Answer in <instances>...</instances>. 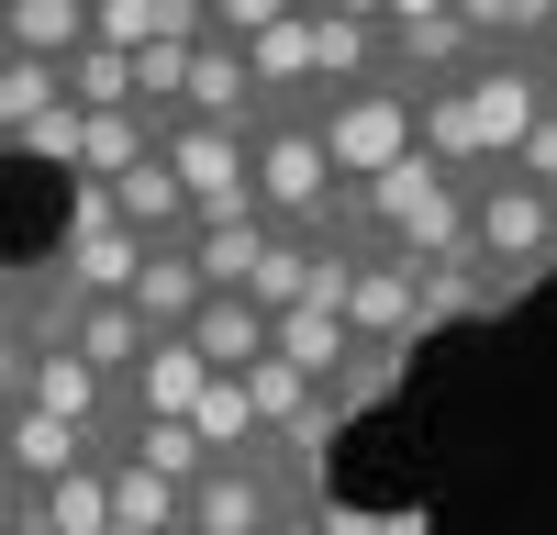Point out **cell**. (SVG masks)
<instances>
[{
    "label": "cell",
    "mask_w": 557,
    "mask_h": 535,
    "mask_svg": "<svg viewBox=\"0 0 557 535\" xmlns=\"http://www.w3.org/2000/svg\"><path fill=\"white\" fill-rule=\"evenodd\" d=\"M301 123H312L323 167H335V190H368L380 167H401V157H412V101H401L391 78H380V89H346V101H312Z\"/></svg>",
    "instance_id": "cell-1"
},
{
    "label": "cell",
    "mask_w": 557,
    "mask_h": 535,
    "mask_svg": "<svg viewBox=\"0 0 557 535\" xmlns=\"http://www.w3.org/2000/svg\"><path fill=\"white\" fill-rule=\"evenodd\" d=\"M246 190H257V212L278 223V235H312V223L346 201L335 167H323V146H312V123H257L246 134Z\"/></svg>",
    "instance_id": "cell-2"
},
{
    "label": "cell",
    "mask_w": 557,
    "mask_h": 535,
    "mask_svg": "<svg viewBox=\"0 0 557 535\" xmlns=\"http://www.w3.org/2000/svg\"><path fill=\"white\" fill-rule=\"evenodd\" d=\"M380 57H391L401 101H424V89H457L480 67V45H469V23H457V0H391L380 12Z\"/></svg>",
    "instance_id": "cell-3"
},
{
    "label": "cell",
    "mask_w": 557,
    "mask_h": 535,
    "mask_svg": "<svg viewBox=\"0 0 557 535\" xmlns=\"http://www.w3.org/2000/svg\"><path fill=\"white\" fill-rule=\"evenodd\" d=\"M157 167L178 178L190 223H246L257 212V190H246V134H223V123H168L157 134Z\"/></svg>",
    "instance_id": "cell-4"
},
{
    "label": "cell",
    "mask_w": 557,
    "mask_h": 535,
    "mask_svg": "<svg viewBox=\"0 0 557 535\" xmlns=\"http://www.w3.org/2000/svg\"><path fill=\"white\" fill-rule=\"evenodd\" d=\"M134 268H146V246L112 223L101 190H67V235H57V290L67 301H123L134 290Z\"/></svg>",
    "instance_id": "cell-5"
},
{
    "label": "cell",
    "mask_w": 557,
    "mask_h": 535,
    "mask_svg": "<svg viewBox=\"0 0 557 535\" xmlns=\"http://www.w3.org/2000/svg\"><path fill=\"white\" fill-rule=\"evenodd\" d=\"M457 112H469V134H480V157L502 167L535 134V112H546V89H535V57H480L469 78H457Z\"/></svg>",
    "instance_id": "cell-6"
},
{
    "label": "cell",
    "mask_w": 557,
    "mask_h": 535,
    "mask_svg": "<svg viewBox=\"0 0 557 535\" xmlns=\"http://www.w3.org/2000/svg\"><path fill=\"white\" fill-rule=\"evenodd\" d=\"M301 34H312V101H346V89H380L391 78V57H380V12H301Z\"/></svg>",
    "instance_id": "cell-7"
},
{
    "label": "cell",
    "mask_w": 557,
    "mask_h": 535,
    "mask_svg": "<svg viewBox=\"0 0 557 535\" xmlns=\"http://www.w3.org/2000/svg\"><path fill=\"white\" fill-rule=\"evenodd\" d=\"M201 390H212V369L190 357V335H146V357H134V380H123V435L134 424H190Z\"/></svg>",
    "instance_id": "cell-8"
},
{
    "label": "cell",
    "mask_w": 557,
    "mask_h": 535,
    "mask_svg": "<svg viewBox=\"0 0 557 535\" xmlns=\"http://www.w3.org/2000/svg\"><path fill=\"white\" fill-rule=\"evenodd\" d=\"M78 458H112V446H89V435H67V424H45V413H0V480H12V502L23 490H45V480H67Z\"/></svg>",
    "instance_id": "cell-9"
},
{
    "label": "cell",
    "mask_w": 557,
    "mask_h": 535,
    "mask_svg": "<svg viewBox=\"0 0 557 535\" xmlns=\"http://www.w3.org/2000/svg\"><path fill=\"white\" fill-rule=\"evenodd\" d=\"M23 535H101L112 524V458H78L67 480H45V490H23Z\"/></svg>",
    "instance_id": "cell-10"
},
{
    "label": "cell",
    "mask_w": 557,
    "mask_h": 535,
    "mask_svg": "<svg viewBox=\"0 0 557 535\" xmlns=\"http://www.w3.org/2000/svg\"><path fill=\"white\" fill-rule=\"evenodd\" d=\"M268 357H278V369H301L312 390H335V380L357 369V346H346V312H312V301L268 312Z\"/></svg>",
    "instance_id": "cell-11"
},
{
    "label": "cell",
    "mask_w": 557,
    "mask_h": 535,
    "mask_svg": "<svg viewBox=\"0 0 557 535\" xmlns=\"http://www.w3.org/2000/svg\"><path fill=\"white\" fill-rule=\"evenodd\" d=\"M190 357H201L212 380H246L257 357H268V312H257L246 290H212V301L190 312Z\"/></svg>",
    "instance_id": "cell-12"
},
{
    "label": "cell",
    "mask_w": 557,
    "mask_h": 535,
    "mask_svg": "<svg viewBox=\"0 0 557 535\" xmlns=\"http://www.w3.org/2000/svg\"><path fill=\"white\" fill-rule=\"evenodd\" d=\"M123 312H134L146 335H190V312H201V268L178 257V246H146V268H134Z\"/></svg>",
    "instance_id": "cell-13"
},
{
    "label": "cell",
    "mask_w": 557,
    "mask_h": 535,
    "mask_svg": "<svg viewBox=\"0 0 557 535\" xmlns=\"http://www.w3.org/2000/svg\"><path fill=\"white\" fill-rule=\"evenodd\" d=\"M268 235H278L268 212H246V223H190V235H178V257L201 268V301H212V290H246L257 257H268Z\"/></svg>",
    "instance_id": "cell-14"
},
{
    "label": "cell",
    "mask_w": 557,
    "mask_h": 535,
    "mask_svg": "<svg viewBox=\"0 0 557 535\" xmlns=\"http://www.w3.org/2000/svg\"><path fill=\"white\" fill-rule=\"evenodd\" d=\"M67 357H78L101 390H123V380H134V357H146V324H134L123 301H78V312H67Z\"/></svg>",
    "instance_id": "cell-15"
},
{
    "label": "cell",
    "mask_w": 557,
    "mask_h": 535,
    "mask_svg": "<svg viewBox=\"0 0 557 535\" xmlns=\"http://www.w3.org/2000/svg\"><path fill=\"white\" fill-rule=\"evenodd\" d=\"M78 45H89V0H12V12H0V57L67 67Z\"/></svg>",
    "instance_id": "cell-16"
},
{
    "label": "cell",
    "mask_w": 557,
    "mask_h": 535,
    "mask_svg": "<svg viewBox=\"0 0 557 535\" xmlns=\"http://www.w3.org/2000/svg\"><path fill=\"white\" fill-rule=\"evenodd\" d=\"M146 157H157V123L146 112H78V167L67 178H78V190H112V178L146 167Z\"/></svg>",
    "instance_id": "cell-17"
},
{
    "label": "cell",
    "mask_w": 557,
    "mask_h": 535,
    "mask_svg": "<svg viewBox=\"0 0 557 535\" xmlns=\"http://www.w3.org/2000/svg\"><path fill=\"white\" fill-rule=\"evenodd\" d=\"M190 435H201V458H246V446H268L257 413H246V380H212V390L190 401Z\"/></svg>",
    "instance_id": "cell-18"
},
{
    "label": "cell",
    "mask_w": 557,
    "mask_h": 535,
    "mask_svg": "<svg viewBox=\"0 0 557 535\" xmlns=\"http://www.w3.org/2000/svg\"><path fill=\"white\" fill-rule=\"evenodd\" d=\"M57 78H67V112H134V57H112V45H78Z\"/></svg>",
    "instance_id": "cell-19"
},
{
    "label": "cell",
    "mask_w": 557,
    "mask_h": 535,
    "mask_svg": "<svg viewBox=\"0 0 557 535\" xmlns=\"http://www.w3.org/2000/svg\"><path fill=\"white\" fill-rule=\"evenodd\" d=\"M45 112H67V78L34 67V57H0V146H12L23 123H45Z\"/></svg>",
    "instance_id": "cell-20"
},
{
    "label": "cell",
    "mask_w": 557,
    "mask_h": 535,
    "mask_svg": "<svg viewBox=\"0 0 557 535\" xmlns=\"http://www.w3.org/2000/svg\"><path fill=\"white\" fill-rule=\"evenodd\" d=\"M123 458H134V469H157L168 490H190V480L212 469V458H201V435H190V424H134V435H123Z\"/></svg>",
    "instance_id": "cell-21"
},
{
    "label": "cell",
    "mask_w": 557,
    "mask_h": 535,
    "mask_svg": "<svg viewBox=\"0 0 557 535\" xmlns=\"http://www.w3.org/2000/svg\"><path fill=\"white\" fill-rule=\"evenodd\" d=\"M301 279H312V246H301V235H268V257H257L246 301H257V312H290V301H301Z\"/></svg>",
    "instance_id": "cell-22"
},
{
    "label": "cell",
    "mask_w": 557,
    "mask_h": 535,
    "mask_svg": "<svg viewBox=\"0 0 557 535\" xmlns=\"http://www.w3.org/2000/svg\"><path fill=\"white\" fill-rule=\"evenodd\" d=\"M0 157H34V167H78V112H45V123H23Z\"/></svg>",
    "instance_id": "cell-23"
},
{
    "label": "cell",
    "mask_w": 557,
    "mask_h": 535,
    "mask_svg": "<svg viewBox=\"0 0 557 535\" xmlns=\"http://www.w3.org/2000/svg\"><path fill=\"white\" fill-rule=\"evenodd\" d=\"M502 178H524V190H546V178H557V112H535V134L502 157Z\"/></svg>",
    "instance_id": "cell-24"
},
{
    "label": "cell",
    "mask_w": 557,
    "mask_h": 535,
    "mask_svg": "<svg viewBox=\"0 0 557 535\" xmlns=\"http://www.w3.org/2000/svg\"><path fill=\"white\" fill-rule=\"evenodd\" d=\"M23 301H34V268L0 257V335H23Z\"/></svg>",
    "instance_id": "cell-25"
},
{
    "label": "cell",
    "mask_w": 557,
    "mask_h": 535,
    "mask_svg": "<svg viewBox=\"0 0 557 535\" xmlns=\"http://www.w3.org/2000/svg\"><path fill=\"white\" fill-rule=\"evenodd\" d=\"M23 357H34L23 335H0V413H12V401H23Z\"/></svg>",
    "instance_id": "cell-26"
},
{
    "label": "cell",
    "mask_w": 557,
    "mask_h": 535,
    "mask_svg": "<svg viewBox=\"0 0 557 535\" xmlns=\"http://www.w3.org/2000/svg\"><path fill=\"white\" fill-rule=\"evenodd\" d=\"M535 89H546V112H557V34L535 45Z\"/></svg>",
    "instance_id": "cell-27"
},
{
    "label": "cell",
    "mask_w": 557,
    "mask_h": 535,
    "mask_svg": "<svg viewBox=\"0 0 557 535\" xmlns=\"http://www.w3.org/2000/svg\"><path fill=\"white\" fill-rule=\"evenodd\" d=\"M0 513H12V480H0Z\"/></svg>",
    "instance_id": "cell-28"
}]
</instances>
